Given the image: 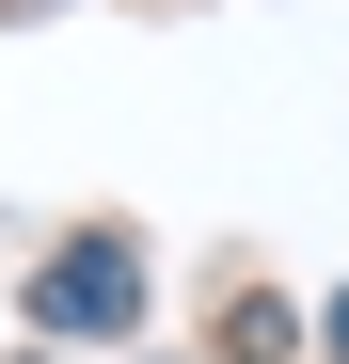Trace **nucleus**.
<instances>
[{
  "label": "nucleus",
  "instance_id": "nucleus-1",
  "mask_svg": "<svg viewBox=\"0 0 349 364\" xmlns=\"http://www.w3.org/2000/svg\"><path fill=\"white\" fill-rule=\"evenodd\" d=\"M127 301H143V269H127V237H80V254L48 269V285H32V317H48V333H111Z\"/></svg>",
  "mask_w": 349,
  "mask_h": 364
}]
</instances>
